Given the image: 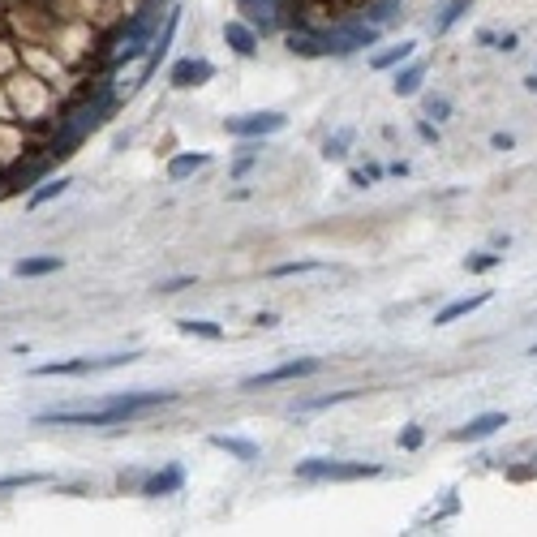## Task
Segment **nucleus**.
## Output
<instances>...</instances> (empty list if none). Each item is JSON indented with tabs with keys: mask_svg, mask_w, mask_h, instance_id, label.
<instances>
[{
	"mask_svg": "<svg viewBox=\"0 0 537 537\" xmlns=\"http://www.w3.org/2000/svg\"><path fill=\"white\" fill-rule=\"evenodd\" d=\"M185 486V473L181 468H164V473H155V477H147V486H142V494H151V499H159V494H172V490Z\"/></svg>",
	"mask_w": 537,
	"mask_h": 537,
	"instance_id": "obj_13",
	"label": "nucleus"
},
{
	"mask_svg": "<svg viewBox=\"0 0 537 537\" xmlns=\"http://www.w3.org/2000/svg\"><path fill=\"white\" fill-rule=\"evenodd\" d=\"M421 82H426V65L417 61V65H409V69H400V74H395L391 91H395L400 99H409V95H417V91H421Z\"/></svg>",
	"mask_w": 537,
	"mask_h": 537,
	"instance_id": "obj_17",
	"label": "nucleus"
},
{
	"mask_svg": "<svg viewBox=\"0 0 537 537\" xmlns=\"http://www.w3.org/2000/svg\"><path fill=\"white\" fill-rule=\"evenodd\" d=\"M348 142H353V129H340L336 138H327V147H322V159H344V155H348Z\"/></svg>",
	"mask_w": 537,
	"mask_h": 537,
	"instance_id": "obj_22",
	"label": "nucleus"
},
{
	"mask_svg": "<svg viewBox=\"0 0 537 537\" xmlns=\"http://www.w3.org/2000/svg\"><path fill=\"white\" fill-rule=\"evenodd\" d=\"M413 52H417V39H400L395 48L374 52V56H370V65H374V69H391V65H400V61H409Z\"/></svg>",
	"mask_w": 537,
	"mask_h": 537,
	"instance_id": "obj_14",
	"label": "nucleus"
},
{
	"mask_svg": "<svg viewBox=\"0 0 537 537\" xmlns=\"http://www.w3.org/2000/svg\"><path fill=\"white\" fill-rule=\"evenodd\" d=\"M473 0H447V9H443V18L435 22V35H443V30H452V26L464 18V9H468Z\"/></svg>",
	"mask_w": 537,
	"mask_h": 537,
	"instance_id": "obj_20",
	"label": "nucleus"
},
{
	"mask_svg": "<svg viewBox=\"0 0 537 537\" xmlns=\"http://www.w3.org/2000/svg\"><path fill=\"white\" fill-rule=\"evenodd\" d=\"M211 77H216V65H211V61L185 56V61H176V65H172L168 82H172V86H181V91H190V86H202V82H211Z\"/></svg>",
	"mask_w": 537,
	"mask_h": 537,
	"instance_id": "obj_7",
	"label": "nucleus"
},
{
	"mask_svg": "<svg viewBox=\"0 0 537 537\" xmlns=\"http://www.w3.org/2000/svg\"><path fill=\"white\" fill-rule=\"evenodd\" d=\"M490 301V293H477V297H460V301H452L447 310H439L435 314V327H447V322H456V318H464V314H473V310H482Z\"/></svg>",
	"mask_w": 537,
	"mask_h": 537,
	"instance_id": "obj_11",
	"label": "nucleus"
},
{
	"mask_svg": "<svg viewBox=\"0 0 537 537\" xmlns=\"http://www.w3.org/2000/svg\"><path fill=\"white\" fill-rule=\"evenodd\" d=\"M374 44H378V26L374 22H344L327 35V52H336V56H348L357 48H374Z\"/></svg>",
	"mask_w": 537,
	"mask_h": 537,
	"instance_id": "obj_5",
	"label": "nucleus"
},
{
	"mask_svg": "<svg viewBox=\"0 0 537 537\" xmlns=\"http://www.w3.org/2000/svg\"><path fill=\"white\" fill-rule=\"evenodd\" d=\"M65 263L56 258V254H48V258H22V263H13V275L18 280H35V275H52V271H61Z\"/></svg>",
	"mask_w": 537,
	"mask_h": 537,
	"instance_id": "obj_16",
	"label": "nucleus"
},
{
	"mask_svg": "<svg viewBox=\"0 0 537 537\" xmlns=\"http://www.w3.org/2000/svg\"><path fill=\"white\" fill-rule=\"evenodd\" d=\"M155 18H159V13H147V9H142V13L129 22V30H125L121 39H117V48H112V65L138 61V56L151 48V30H155Z\"/></svg>",
	"mask_w": 537,
	"mask_h": 537,
	"instance_id": "obj_3",
	"label": "nucleus"
},
{
	"mask_svg": "<svg viewBox=\"0 0 537 537\" xmlns=\"http://www.w3.org/2000/svg\"><path fill=\"white\" fill-rule=\"evenodd\" d=\"M426 117L447 121V117H452V99H447V95H430V99H426Z\"/></svg>",
	"mask_w": 537,
	"mask_h": 537,
	"instance_id": "obj_24",
	"label": "nucleus"
},
{
	"mask_svg": "<svg viewBox=\"0 0 537 537\" xmlns=\"http://www.w3.org/2000/svg\"><path fill=\"white\" fill-rule=\"evenodd\" d=\"M305 271H322V263H280V267H271L267 275L271 280H284V275H305Z\"/></svg>",
	"mask_w": 537,
	"mask_h": 537,
	"instance_id": "obj_23",
	"label": "nucleus"
},
{
	"mask_svg": "<svg viewBox=\"0 0 537 537\" xmlns=\"http://www.w3.org/2000/svg\"><path fill=\"white\" fill-rule=\"evenodd\" d=\"M211 447H220V452L237 456V460H258V443L237 439V435H211Z\"/></svg>",
	"mask_w": 537,
	"mask_h": 537,
	"instance_id": "obj_12",
	"label": "nucleus"
},
{
	"mask_svg": "<svg viewBox=\"0 0 537 537\" xmlns=\"http://www.w3.org/2000/svg\"><path fill=\"white\" fill-rule=\"evenodd\" d=\"M490 142H494V151H512V134H494Z\"/></svg>",
	"mask_w": 537,
	"mask_h": 537,
	"instance_id": "obj_29",
	"label": "nucleus"
},
{
	"mask_svg": "<svg viewBox=\"0 0 537 537\" xmlns=\"http://www.w3.org/2000/svg\"><path fill=\"white\" fill-rule=\"evenodd\" d=\"M181 289H190V280H168V284H159V293H181Z\"/></svg>",
	"mask_w": 537,
	"mask_h": 537,
	"instance_id": "obj_28",
	"label": "nucleus"
},
{
	"mask_svg": "<svg viewBox=\"0 0 537 537\" xmlns=\"http://www.w3.org/2000/svg\"><path fill=\"white\" fill-rule=\"evenodd\" d=\"M499 426H508V413H482V417H473L464 430H456L452 439L456 443H477V439H490Z\"/></svg>",
	"mask_w": 537,
	"mask_h": 537,
	"instance_id": "obj_8",
	"label": "nucleus"
},
{
	"mask_svg": "<svg viewBox=\"0 0 537 537\" xmlns=\"http://www.w3.org/2000/svg\"><path fill=\"white\" fill-rule=\"evenodd\" d=\"M39 426H112V421H125V413L108 400L99 409H48V413L35 417Z\"/></svg>",
	"mask_w": 537,
	"mask_h": 537,
	"instance_id": "obj_2",
	"label": "nucleus"
},
{
	"mask_svg": "<svg viewBox=\"0 0 537 537\" xmlns=\"http://www.w3.org/2000/svg\"><path fill=\"white\" fill-rule=\"evenodd\" d=\"M211 164V155L207 151H194V155H176L168 164V181H185V176H194L198 168H207Z\"/></svg>",
	"mask_w": 537,
	"mask_h": 537,
	"instance_id": "obj_15",
	"label": "nucleus"
},
{
	"mask_svg": "<svg viewBox=\"0 0 537 537\" xmlns=\"http://www.w3.org/2000/svg\"><path fill=\"white\" fill-rule=\"evenodd\" d=\"M301 482H362L378 477V464H344V460H301L297 464Z\"/></svg>",
	"mask_w": 537,
	"mask_h": 537,
	"instance_id": "obj_1",
	"label": "nucleus"
},
{
	"mask_svg": "<svg viewBox=\"0 0 537 537\" xmlns=\"http://www.w3.org/2000/svg\"><path fill=\"white\" fill-rule=\"evenodd\" d=\"M39 482H48L44 473H22V477H0V490H18V486H39Z\"/></svg>",
	"mask_w": 537,
	"mask_h": 537,
	"instance_id": "obj_25",
	"label": "nucleus"
},
{
	"mask_svg": "<svg viewBox=\"0 0 537 537\" xmlns=\"http://www.w3.org/2000/svg\"><path fill=\"white\" fill-rule=\"evenodd\" d=\"M400 447H409V452H413V447H421V430H417V426H409V430L400 435Z\"/></svg>",
	"mask_w": 537,
	"mask_h": 537,
	"instance_id": "obj_27",
	"label": "nucleus"
},
{
	"mask_svg": "<svg viewBox=\"0 0 537 537\" xmlns=\"http://www.w3.org/2000/svg\"><path fill=\"white\" fill-rule=\"evenodd\" d=\"M69 185H74L69 176H56V181H48L44 190H35V194H30V211H39V207H44V202H52V198H61Z\"/></svg>",
	"mask_w": 537,
	"mask_h": 537,
	"instance_id": "obj_19",
	"label": "nucleus"
},
{
	"mask_svg": "<svg viewBox=\"0 0 537 537\" xmlns=\"http://www.w3.org/2000/svg\"><path fill=\"white\" fill-rule=\"evenodd\" d=\"M362 391H331V395H318L310 404H301V413H318V409H331V404H344V400H357Z\"/></svg>",
	"mask_w": 537,
	"mask_h": 537,
	"instance_id": "obj_21",
	"label": "nucleus"
},
{
	"mask_svg": "<svg viewBox=\"0 0 537 537\" xmlns=\"http://www.w3.org/2000/svg\"><path fill=\"white\" fill-rule=\"evenodd\" d=\"M533 357H537V348H533Z\"/></svg>",
	"mask_w": 537,
	"mask_h": 537,
	"instance_id": "obj_30",
	"label": "nucleus"
},
{
	"mask_svg": "<svg viewBox=\"0 0 537 537\" xmlns=\"http://www.w3.org/2000/svg\"><path fill=\"white\" fill-rule=\"evenodd\" d=\"M176 327H181L185 336H202V340H220L224 336V327L220 322H211V318H181Z\"/></svg>",
	"mask_w": 537,
	"mask_h": 537,
	"instance_id": "obj_18",
	"label": "nucleus"
},
{
	"mask_svg": "<svg viewBox=\"0 0 537 537\" xmlns=\"http://www.w3.org/2000/svg\"><path fill=\"white\" fill-rule=\"evenodd\" d=\"M322 362L318 357H301V362H284L275 370H263V374H249L241 378V391H263V387H275V383H293V378H305V374H318Z\"/></svg>",
	"mask_w": 537,
	"mask_h": 537,
	"instance_id": "obj_4",
	"label": "nucleus"
},
{
	"mask_svg": "<svg viewBox=\"0 0 537 537\" xmlns=\"http://www.w3.org/2000/svg\"><path fill=\"white\" fill-rule=\"evenodd\" d=\"M499 263H503L499 254H477V258H468L464 267L473 271V275H482V271H494V267H499Z\"/></svg>",
	"mask_w": 537,
	"mask_h": 537,
	"instance_id": "obj_26",
	"label": "nucleus"
},
{
	"mask_svg": "<svg viewBox=\"0 0 537 537\" xmlns=\"http://www.w3.org/2000/svg\"><path fill=\"white\" fill-rule=\"evenodd\" d=\"M284 125H289L284 112H245V117H228L224 129L232 138H267V134H280Z\"/></svg>",
	"mask_w": 537,
	"mask_h": 537,
	"instance_id": "obj_6",
	"label": "nucleus"
},
{
	"mask_svg": "<svg viewBox=\"0 0 537 537\" xmlns=\"http://www.w3.org/2000/svg\"><path fill=\"white\" fill-rule=\"evenodd\" d=\"M289 52L293 56H327V35H310V30H293L289 39Z\"/></svg>",
	"mask_w": 537,
	"mask_h": 537,
	"instance_id": "obj_10",
	"label": "nucleus"
},
{
	"mask_svg": "<svg viewBox=\"0 0 537 537\" xmlns=\"http://www.w3.org/2000/svg\"><path fill=\"white\" fill-rule=\"evenodd\" d=\"M224 39H228V48L241 52V56L258 52V35H254V26H245V22H224Z\"/></svg>",
	"mask_w": 537,
	"mask_h": 537,
	"instance_id": "obj_9",
	"label": "nucleus"
}]
</instances>
